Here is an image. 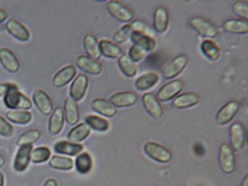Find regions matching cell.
I'll list each match as a JSON object with an SVG mask.
<instances>
[{
	"mask_svg": "<svg viewBox=\"0 0 248 186\" xmlns=\"http://www.w3.org/2000/svg\"><path fill=\"white\" fill-rule=\"evenodd\" d=\"M5 106L9 109L27 110L32 108V103L28 97L18 90L15 84H12L4 97Z\"/></svg>",
	"mask_w": 248,
	"mask_h": 186,
	"instance_id": "obj_1",
	"label": "cell"
},
{
	"mask_svg": "<svg viewBox=\"0 0 248 186\" xmlns=\"http://www.w3.org/2000/svg\"><path fill=\"white\" fill-rule=\"evenodd\" d=\"M143 149L148 157L159 163H169L172 159L170 150L155 141H147L144 144Z\"/></svg>",
	"mask_w": 248,
	"mask_h": 186,
	"instance_id": "obj_2",
	"label": "cell"
},
{
	"mask_svg": "<svg viewBox=\"0 0 248 186\" xmlns=\"http://www.w3.org/2000/svg\"><path fill=\"white\" fill-rule=\"evenodd\" d=\"M189 26L198 34L208 38H214L218 34L217 27L209 19L202 16H193L189 20Z\"/></svg>",
	"mask_w": 248,
	"mask_h": 186,
	"instance_id": "obj_3",
	"label": "cell"
},
{
	"mask_svg": "<svg viewBox=\"0 0 248 186\" xmlns=\"http://www.w3.org/2000/svg\"><path fill=\"white\" fill-rule=\"evenodd\" d=\"M107 10L110 16L120 23H129L134 18L132 10L119 1H109L107 3Z\"/></svg>",
	"mask_w": 248,
	"mask_h": 186,
	"instance_id": "obj_4",
	"label": "cell"
},
{
	"mask_svg": "<svg viewBox=\"0 0 248 186\" xmlns=\"http://www.w3.org/2000/svg\"><path fill=\"white\" fill-rule=\"evenodd\" d=\"M220 167L224 173L231 174L235 169V156L233 149L227 143L221 144L218 155Z\"/></svg>",
	"mask_w": 248,
	"mask_h": 186,
	"instance_id": "obj_5",
	"label": "cell"
},
{
	"mask_svg": "<svg viewBox=\"0 0 248 186\" xmlns=\"http://www.w3.org/2000/svg\"><path fill=\"white\" fill-rule=\"evenodd\" d=\"M188 63V58L186 55H180L174 57L163 68V77L168 80L177 77L186 69Z\"/></svg>",
	"mask_w": 248,
	"mask_h": 186,
	"instance_id": "obj_6",
	"label": "cell"
},
{
	"mask_svg": "<svg viewBox=\"0 0 248 186\" xmlns=\"http://www.w3.org/2000/svg\"><path fill=\"white\" fill-rule=\"evenodd\" d=\"M184 89V82L179 79L171 80L163 86L156 93V98L160 102H167L179 95Z\"/></svg>",
	"mask_w": 248,
	"mask_h": 186,
	"instance_id": "obj_7",
	"label": "cell"
},
{
	"mask_svg": "<svg viewBox=\"0 0 248 186\" xmlns=\"http://www.w3.org/2000/svg\"><path fill=\"white\" fill-rule=\"evenodd\" d=\"M239 110V104L236 101L226 103L220 108L216 116V122L219 125H226L231 123Z\"/></svg>",
	"mask_w": 248,
	"mask_h": 186,
	"instance_id": "obj_8",
	"label": "cell"
},
{
	"mask_svg": "<svg viewBox=\"0 0 248 186\" xmlns=\"http://www.w3.org/2000/svg\"><path fill=\"white\" fill-rule=\"evenodd\" d=\"M230 140L233 151H240L246 143V130L245 126L239 122H235L230 128Z\"/></svg>",
	"mask_w": 248,
	"mask_h": 186,
	"instance_id": "obj_9",
	"label": "cell"
},
{
	"mask_svg": "<svg viewBox=\"0 0 248 186\" xmlns=\"http://www.w3.org/2000/svg\"><path fill=\"white\" fill-rule=\"evenodd\" d=\"M142 102L145 111L153 119H159L163 116V107L153 93H145L142 98Z\"/></svg>",
	"mask_w": 248,
	"mask_h": 186,
	"instance_id": "obj_10",
	"label": "cell"
},
{
	"mask_svg": "<svg viewBox=\"0 0 248 186\" xmlns=\"http://www.w3.org/2000/svg\"><path fill=\"white\" fill-rule=\"evenodd\" d=\"M138 101V95L134 92L123 91L114 93L110 97V104L115 108H125L134 106Z\"/></svg>",
	"mask_w": 248,
	"mask_h": 186,
	"instance_id": "obj_11",
	"label": "cell"
},
{
	"mask_svg": "<svg viewBox=\"0 0 248 186\" xmlns=\"http://www.w3.org/2000/svg\"><path fill=\"white\" fill-rule=\"evenodd\" d=\"M33 101L39 111L44 116L50 115L53 110V102L48 93L44 90H37L33 93Z\"/></svg>",
	"mask_w": 248,
	"mask_h": 186,
	"instance_id": "obj_12",
	"label": "cell"
},
{
	"mask_svg": "<svg viewBox=\"0 0 248 186\" xmlns=\"http://www.w3.org/2000/svg\"><path fill=\"white\" fill-rule=\"evenodd\" d=\"M76 65L79 69L91 76H98L103 71V66L100 62L93 59L87 55H80L76 59Z\"/></svg>",
	"mask_w": 248,
	"mask_h": 186,
	"instance_id": "obj_13",
	"label": "cell"
},
{
	"mask_svg": "<svg viewBox=\"0 0 248 186\" xmlns=\"http://www.w3.org/2000/svg\"><path fill=\"white\" fill-rule=\"evenodd\" d=\"M88 85V78L84 75L79 74L73 80V84L70 87V98H73L76 102L81 101L85 96Z\"/></svg>",
	"mask_w": 248,
	"mask_h": 186,
	"instance_id": "obj_14",
	"label": "cell"
},
{
	"mask_svg": "<svg viewBox=\"0 0 248 186\" xmlns=\"http://www.w3.org/2000/svg\"><path fill=\"white\" fill-rule=\"evenodd\" d=\"M8 32L12 37L21 42H27L30 39V31L23 23L18 21L17 19H10L5 24Z\"/></svg>",
	"mask_w": 248,
	"mask_h": 186,
	"instance_id": "obj_15",
	"label": "cell"
},
{
	"mask_svg": "<svg viewBox=\"0 0 248 186\" xmlns=\"http://www.w3.org/2000/svg\"><path fill=\"white\" fill-rule=\"evenodd\" d=\"M170 12L163 6L158 7L154 13V30L155 32L163 34L170 26Z\"/></svg>",
	"mask_w": 248,
	"mask_h": 186,
	"instance_id": "obj_16",
	"label": "cell"
},
{
	"mask_svg": "<svg viewBox=\"0 0 248 186\" xmlns=\"http://www.w3.org/2000/svg\"><path fill=\"white\" fill-rule=\"evenodd\" d=\"M32 148V144L23 145L19 148L14 162V169L16 171L23 172L26 170L31 161Z\"/></svg>",
	"mask_w": 248,
	"mask_h": 186,
	"instance_id": "obj_17",
	"label": "cell"
},
{
	"mask_svg": "<svg viewBox=\"0 0 248 186\" xmlns=\"http://www.w3.org/2000/svg\"><path fill=\"white\" fill-rule=\"evenodd\" d=\"M0 63L10 73H16L20 67L19 60L13 51L8 48H0Z\"/></svg>",
	"mask_w": 248,
	"mask_h": 186,
	"instance_id": "obj_18",
	"label": "cell"
},
{
	"mask_svg": "<svg viewBox=\"0 0 248 186\" xmlns=\"http://www.w3.org/2000/svg\"><path fill=\"white\" fill-rule=\"evenodd\" d=\"M200 101V95L197 93L188 92L175 97L172 102V106L176 109H187L196 106Z\"/></svg>",
	"mask_w": 248,
	"mask_h": 186,
	"instance_id": "obj_19",
	"label": "cell"
},
{
	"mask_svg": "<svg viewBox=\"0 0 248 186\" xmlns=\"http://www.w3.org/2000/svg\"><path fill=\"white\" fill-rule=\"evenodd\" d=\"M77 73L76 67L73 65L65 66L58 71L52 78L53 85L57 88H62L67 85Z\"/></svg>",
	"mask_w": 248,
	"mask_h": 186,
	"instance_id": "obj_20",
	"label": "cell"
},
{
	"mask_svg": "<svg viewBox=\"0 0 248 186\" xmlns=\"http://www.w3.org/2000/svg\"><path fill=\"white\" fill-rule=\"evenodd\" d=\"M63 110L66 123L69 125H76L80 120V112L77 102L70 97L66 98Z\"/></svg>",
	"mask_w": 248,
	"mask_h": 186,
	"instance_id": "obj_21",
	"label": "cell"
},
{
	"mask_svg": "<svg viewBox=\"0 0 248 186\" xmlns=\"http://www.w3.org/2000/svg\"><path fill=\"white\" fill-rule=\"evenodd\" d=\"M91 108L98 114L106 118H113L117 113V109L110 104V101L104 98H95L91 102Z\"/></svg>",
	"mask_w": 248,
	"mask_h": 186,
	"instance_id": "obj_22",
	"label": "cell"
},
{
	"mask_svg": "<svg viewBox=\"0 0 248 186\" xmlns=\"http://www.w3.org/2000/svg\"><path fill=\"white\" fill-rule=\"evenodd\" d=\"M224 30L226 32L233 34H246L248 33V19L233 18L224 22Z\"/></svg>",
	"mask_w": 248,
	"mask_h": 186,
	"instance_id": "obj_23",
	"label": "cell"
},
{
	"mask_svg": "<svg viewBox=\"0 0 248 186\" xmlns=\"http://www.w3.org/2000/svg\"><path fill=\"white\" fill-rule=\"evenodd\" d=\"M64 113L63 108L57 107L52 112L48 120V131L52 135H57L60 133L64 124Z\"/></svg>",
	"mask_w": 248,
	"mask_h": 186,
	"instance_id": "obj_24",
	"label": "cell"
},
{
	"mask_svg": "<svg viewBox=\"0 0 248 186\" xmlns=\"http://www.w3.org/2000/svg\"><path fill=\"white\" fill-rule=\"evenodd\" d=\"M98 46L101 55L108 59H116L123 55V51L120 46L110 40H101L100 42L98 43Z\"/></svg>",
	"mask_w": 248,
	"mask_h": 186,
	"instance_id": "obj_25",
	"label": "cell"
},
{
	"mask_svg": "<svg viewBox=\"0 0 248 186\" xmlns=\"http://www.w3.org/2000/svg\"><path fill=\"white\" fill-rule=\"evenodd\" d=\"M160 77L156 72H148L137 78L134 87L138 91L144 92L155 87L159 81Z\"/></svg>",
	"mask_w": 248,
	"mask_h": 186,
	"instance_id": "obj_26",
	"label": "cell"
},
{
	"mask_svg": "<svg viewBox=\"0 0 248 186\" xmlns=\"http://www.w3.org/2000/svg\"><path fill=\"white\" fill-rule=\"evenodd\" d=\"M130 39L134 44L140 47L146 52L153 51L156 46V40L155 38L135 31H133Z\"/></svg>",
	"mask_w": 248,
	"mask_h": 186,
	"instance_id": "obj_27",
	"label": "cell"
},
{
	"mask_svg": "<svg viewBox=\"0 0 248 186\" xmlns=\"http://www.w3.org/2000/svg\"><path fill=\"white\" fill-rule=\"evenodd\" d=\"M83 149H84V146L82 144L70 142V141H58L54 145V150L55 152L68 155V156H76L77 154H80Z\"/></svg>",
	"mask_w": 248,
	"mask_h": 186,
	"instance_id": "obj_28",
	"label": "cell"
},
{
	"mask_svg": "<svg viewBox=\"0 0 248 186\" xmlns=\"http://www.w3.org/2000/svg\"><path fill=\"white\" fill-rule=\"evenodd\" d=\"M91 127L86 123H81L70 130L68 133L67 138L70 142L77 143L84 141L90 136Z\"/></svg>",
	"mask_w": 248,
	"mask_h": 186,
	"instance_id": "obj_29",
	"label": "cell"
},
{
	"mask_svg": "<svg viewBox=\"0 0 248 186\" xmlns=\"http://www.w3.org/2000/svg\"><path fill=\"white\" fill-rule=\"evenodd\" d=\"M201 50L204 56L210 61H217L221 58V48L213 40H203L201 44Z\"/></svg>",
	"mask_w": 248,
	"mask_h": 186,
	"instance_id": "obj_30",
	"label": "cell"
},
{
	"mask_svg": "<svg viewBox=\"0 0 248 186\" xmlns=\"http://www.w3.org/2000/svg\"><path fill=\"white\" fill-rule=\"evenodd\" d=\"M84 47L87 56L96 61L100 59L102 55L98 46V40L93 34H87L85 35L84 37Z\"/></svg>",
	"mask_w": 248,
	"mask_h": 186,
	"instance_id": "obj_31",
	"label": "cell"
},
{
	"mask_svg": "<svg viewBox=\"0 0 248 186\" xmlns=\"http://www.w3.org/2000/svg\"><path fill=\"white\" fill-rule=\"evenodd\" d=\"M117 63L122 73L128 78H134L137 74L138 69L137 65L129 58L127 55L123 54L120 58H118Z\"/></svg>",
	"mask_w": 248,
	"mask_h": 186,
	"instance_id": "obj_32",
	"label": "cell"
},
{
	"mask_svg": "<svg viewBox=\"0 0 248 186\" xmlns=\"http://www.w3.org/2000/svg\"><path fill=\"white\" fill-rule=\"evenodd\" d=\"M5 116L10 122L17 124H27L32 120V114L26 110L8 111Z\"/></svg>",
	"mask_w": 248,
	"mask_h": 186,
	"instance_id": "obj_33",
	"label": "cell"
},
{
	"mask_svg": "<svg viewBox=\"0 0 248 186\" xmlns=\"http://www.w3.org/2000/svg\"><path fill=\"white\" fill-rule=\"evenodd\" d=\"M76 170L81 174H87L93 168V159L91 154L87 152L79 154L76 159Z\"/></svg>",
	"mask_w": 248,
	"mask_h": 186,
	"instance_id": "obj_34",
	"label": "cell"
},
{
	"mask_svg": "<svg viewBox=\"0 0 248 186\" xmlns=\"http://www.w3.org/2000/svg\"><path fill=\"white\" fill-rule=\"evenodd\" d=\"M85 122L91 129H93L95 131L106 132L110 127V124L108 120L95 115H88L86 116Z\"/></svg>",
	"mask_w": 248,
	"mask_h": 186,
	"instance_id": "obj_35",
	"label": "cell"
},
{
	"mask_svg": "<svg viewBox=\"0 0 248 186\" xmlns=\"http://www.w3.org/2000/svg\"><path fill=\"white\" fill-rule=\"evenodd\" d=\"M51 167L58 170H69L73 169V161L70 158L62 156H53L49 161Z\"/></svg>",
	"mask_w": 248,
	"mask_h": 186,
	"instance_id": "obj_36",
	"label": "cell"
},
{
	"mask_svg": "<svg viewBox=\"0 0 248 186\" xmlns=\"http://www.w3.org/2000/svg\"><path fill=\"white\" fill-rule=\"evenodd\" d=\"M41 132L37 130H29L22 133L17 140V144L19 146L34 144L41 138Z\"/></svg>",
	"mask_w": 248,
	"mask_h": 186,
	"instance_id": "obj_37",
	"label": "cell"
},
{
	"mask_svg": "<svg viewBox=\"0 0 248 186\" xmlns=\"http://www.w3.org/2000/svg\"><path fill=\"white\" fill-rule=\"evenodd\" d=\"M51 151L46 147H39L31 151V160L34 163H43L50 158Z\"/></svg>",
	"mask_w": 248,
	"mask_h": 186,
	"instance_id": "obj_38",
	"label": "cell"
},
{
	"mask_svg": "<svg viewBox=\"0 0 248 186\" xmlns=\"http://www.w3.org/2000/svg\"><path fill=\"white\" fill-rule=\"evenodd\" d=\"M133 30L131 24H126L119 29V30L113 34V39L115 44H124L128 39L131 38V33Z\"/></svg>",
	"mask_w": 248,
	"mask_h": 186,
	"instance_id": "obj_39",
	"label": "cell"
},
{
	"mask_svg": "<svg viewBox=\"0 0 248 186\" xmlns=\"http://www.w3.org/2000/svg\"><path fill=\"white\" fill-rule=\"evenodd\" d=\"M131 26L133 31L142 33V34H146L149 37L155 38V33H156L155 31L154 30L152 26L147 24L145 22L142 21V20H134L131 23Z\"/></svg>",
	"mask_w": 248,
	"mask_h": 186,
	"instance_id": "obj_40",
	"label": "cell"
},
{
	"mask_svg": "<svg viewBox=\"0 0 248 186\" xmlns=\"http://www.w3.org/2000/svg\"><path fill=\"white\" fill-rule=\"evenodd\" d=\"M146 53L147 52L145 50L142 49V48L134 44V45L130 48V49H129L127 56L129 57V58H130L134 63H138V62L142 61V60L145 58Z\"/></svg>",
	"mask_w": 248,
	"mask_h": 186,
	"instance_id": "obj_41",
	"label": "cell"
},
{
	"mask_svg": "<svg viewBox=\"0 0 248 186\" xmlns=\"http://www.w3.org/2000/svg\"><path fill=\"white\" fill-rule=\"evenodd\" d=\"M232 11L241 19H248V6L246 2L243 1H237L232 5Z\"/></svg>",
	"mask_w": 248,
	"mask_h": 186,
	"instance_id": "obj_42",
	"label": "cell"
},
{
	"mask_svg": "<svg viewBox=\"0 0 248 186\" xmlns=\"http://www.w3.org/2000/svg\"><path fill=\"white\" fill-rule=\"evenodd\" d=\"M14 134V127L5 119L0 116V135L4 137H11Z\"/></svg>",
	"mask_w": 248,
	"mask_h": 186,
	"instance_id": "obj_43",
	"label": "cell"
},
{
	"mask_svg": "<svg viewBox=\"0 0 248 186\" xmlns=\"http://www.w3.org/2000/svg\"><path fill=\"white\" fill-rule=\"evenodd\" d=\"M12 83H0V97L5 95Z\"/></svg>",
	"mask_w": 248,
	"mask_h": 186,
	"instance_id": "obj_44",
	"label": "cell"
},
{
	"mask_svg": "<svg viewBox=\"0 0 248 186\" xmlns=\"http://www.w3.org/2000/svg\"><path fill=\"white\" fill-rule=\"evenodd\" d=\"M194 151L198 156H202V155H203V153H204V150H203V147L200 144H195Z\"/></svg>",
	"mask_w": 248,
	"mask_h": 186,
	"instance_id": "obj_45",
	"label": "cell"
},
{
	"mask_svg": "<svg viewBox=\"0 0 248 186\" xmlns=\"http://www.w3.org/2000/svg\"><path fill=\"white\" fill-rule=\"evenodd\" d=\"M8 18V12L4 8H0V24L3 23Z\"/></svg>",
	"mask_w": 248,
	"mask_h": 186,
	"instance_id": "obj_46",
	"label": "cell"
},
{
	"mask_svg": "<svg viewBox=\"0 0 248 186\" xmlns=\"http://www.w3.org/2000/svg\"><path fill=\"white\" fill-rule=\"evenodd\" d=\"M44 186H58V183H57L56 180H54V179H49L46 182Z\"/></svg>",
	"mask_w": 248,
	"mask_h": 186,
	"instance_id": "obj_47",
	"label": "cell"
},
{
	"mask_svg": "<svg viewBox=\"0 0 248 186\" xmlns=\"http://www.w3.org/2000/svg\"><path fill=\"white\" fill-rule=\"evenodd\" d=\"M5 164V159L2 154H0V168L3 167Z\"/></svg>",
	"mask_w": 248,
	"mask_h": 186,
	"instance_id": "obj_48",
	"label": "cell"
},
{
	"mask_svg": "<svg viewBox=\"0 0 248 186\" xmlns=\"http://www.w3.org/2000/svg\"><path fill=\"white\" fill-rule=\"evenodd\" d=\"M4 181H5V178H4L3 173L0 171V186H4Z\"/></svg>",
	"mask_w": 248,
	"mask_h": 186,
	"instance_id": "obj_49",
	"label": "cell"
},
{
	"mask_svg": "<svg viewBox=\"0 0 248 186\" xmlns=\"http://www.w3.org/2000/svg\"><path fill=\"white\" fill-rule=\"evenodd\" d=\"M248 186V176L246 175V177L244 179L243 182H242V186Z\"/></svg>",
	"mask_w": 248,
	"mask_h": 186,
	"instance_id": "obj_50",
	"label": "cell"
}]
</instances>
